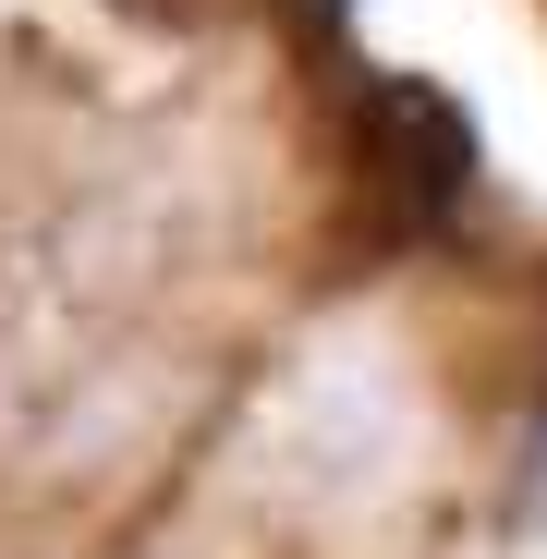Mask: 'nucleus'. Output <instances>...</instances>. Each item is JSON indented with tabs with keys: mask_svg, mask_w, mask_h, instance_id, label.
<instances>
[{
	"mask_svg": "<svg viewBox=\"0 0 547 559\" xmlns=\"http://www.w3.org/2000/svg\"><path fill=\"white\" fill-rule=\"evenodd\" d=\"M378 182H390V207L414 219V231H438L450 207L475 195V122L438 98V85H414V73H378Z\"/></svg>",
	"mask_w": 547,
	"mask_h": 559,
	"instance_id": "f257e3e1",
	"label": "nucleus"
},
{
	"mask_svg": "<svg viewBox=\"0 0 547 559\" xmlns=\"http://www.w3.org/2000/svg\"><path fill=\"white\" fill-rule=\"evenodd\" d=\"M523 523L547 535V426H535V450H523Z\"/></svg>",
	"mask_w": 547,
	"mask_h": 559,
	"instance_id": "f03ea898",
	"label": "nucleus"
}]
</instances>
